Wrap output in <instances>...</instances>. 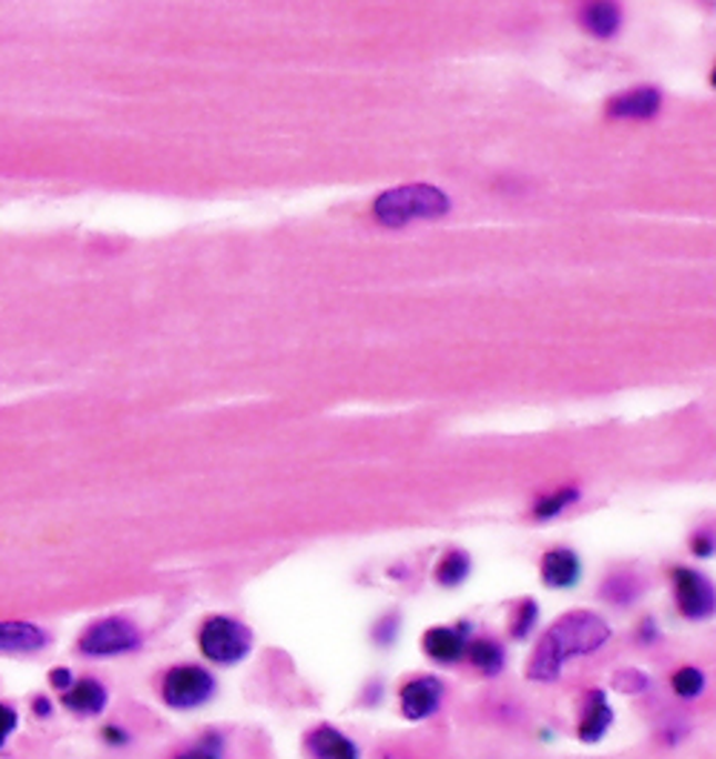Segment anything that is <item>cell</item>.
Instances as JSON below:
<instances>
[{"mask_svg":"<svg viewBox=\"0 0 716 759\" xmlns=\"http://www.w3.org/2000/svg\"><path fill=\"white\" fill-rule=\"evenodd\" d=\"M605 622L600 616L587 614V611H576V614H567L553 625L548 634L542 636V643L536 645V654H533L531 665H528V677L531 679H556L562 665L571 659V656L593 654L607 643Z\"/></svg>","mask_w":716,"mask_h":759,"instance_id":"obj_1","label":"cell"},{"mask_svg":"<svg viewBox=\"0 0 716 759\" xmlns=\"http://www.w3.org/2000/svg\"><path fill=\"white\" fill-rule=\"evenodd\" d=\"M450 213V198L430 184H407L387 189L372 204L376 222L385 227H405L410 222H428Z\"/></svg>","mask_w":716,"mask_h":759,"instance_id":"obj_2","label":"cell"},{"mask_svg":"<svg viewBox=\"0 0 716 759\" xmlns=\"http://www.w3.org/2000/svg\"><path fill=\"white\" fill-rule=\"evenodd\" d=\"M253 636L244 628L242 622L227 619V616H213V619L201 628V650L207 659L218 665L242 663L249 654Z\"/></svg>","mask_w":716,"mask_h":759,"instance_id":"obj_3","label":"cell"},{"mask_svg":"<svg viewBox=\"0 0 716 759\" xmlns=\"http://www.w3.org/2000/svg\"><path fill=\"white\" fill-rule=\"evenodd\" d=\"M215 679L198 665H181L173 668L161 683V697L170 708H198L213 697Z\"/></svg>","mask_w":716,"mask_h":759,"instance_id":"obj_4","label":"cell"},{"mask_svg":"<svg viewBox=\"0 0 716 759\" xmlns=\"http://www.w3.org/2000/svg\"><path fill=\"white\" fill-rule=\"evenodd\" d=\"M141 645V634L135 630V625L121 616H112V619L95 622L92 628H86V634L81 636V654L90 656H115V654H130Z\"/></svg>","mask_w":716,"mask_h":759,"instance_id":"obj_5","label":"cell"},{"mask_svg":"<svg viewBox=\"0 0 716 759\" xmlns=\"http://www.w3.org/2000/svg\"><path fill=\"white\" fill-rule=\"evenodd\" d=\"M674 587L682 616H688V619H703V616H708L710 611H714V591H710L708 582H705L696 571H691V567H676Z\"/></svg>","mask_w":716,"mask_h":759,"instance_id":"obj_6","label":"cell"},{"mask_svg":"<svg viewBox=\"0 0 716 759\" xmlns=\"http://www.w3.org/2000/svg\"><path fill=\"white\" fill-rule=\"evenodd\" d=\"M47 643V630L32 622H0V654H35Z\"/></svg>","mask_w":716,"mask_h":759,"instance_id":"obj_7","label":"cell"},{"mask_svg":"<svg viewBox=\"0 0 716 759\" xmlns=\"http://www.w3.org/2000/svg\"><path fill=\"white\" fill-rule=\"evenodd\" d=\"M441 683L439 679H416L401 690V711L407 719H425L439 708L441 702Z\"/></svg>","mask_w":716,"mask_h":759,"instance_id":"obj_8","label":"cell"},{"mask_svg":"<svg viewBox=\"0 0 716 759\" xmlns=\"http://www.w3.org/2000/svg\"><path fill=\"white\" fill-rule=\"evenodd\" d=\"M662 106V95L654 86H642V90H631L625 95L613 98L607 112L613 117H654Z\"/></svg>","mask_w":716,"mask_h":759,"instance_id":"obj_9","label":"cell"},{"mask_svg":"<svg viewBox=\"0 0 716 759\" xmlns=\"http://www.w3.org/2000/svg\"><path fill=\"white\" fill-rule=\"evenodd\" d=\"M579 21L593 38H613L620 32L622 12L613 0H587Z\"/></svg>","mask_w":716,"mask_h":759,"instance_id":"obj_10","label":"cell"},{"mask_svg":"<svg viewBox=\"0 0 716 759\" xmlns=\"http://www.w3.org/2000/svg\"><path fill=\"white\" fill-rule=\"evenodd\" d=\"M579 573H582L579 556L567 547H556L542 562V579L551 587H573L579 582Z\"/></svg>","mask_w":716,"mask_h":759,"instance_id":"obj_11","label":"cell"},{"mask_svg":"<svg viewBox=\"0 0 716 759\" xmlns=\"http://www.w3.org/2000/svg\"><path fill=\"white\" fill-rule=\"evenodd\" d=\"M63 705L75 714H101L106 705L104 685L95 683V679H81L75 685L70 683L63 688Z\"/></svg>","mask_w":716,"mask_h":759,"instance_id":"obj_12","label":"cell"},{"mask_svg":"<svg viewBox=\"0 0 716 759\" xmlns=\"http://www.w3.org/2000/svg\"><path fill=\"white\" fill-rule=\"evenodd\" d=\"M425 654L436 663H456L462 659L468 645H464V630H453V628H433L425 634Z\"/></svg>","mask_w":716,"mask_h":759,"instance_id":"obj_13","label":"cell"},{"mask_svg":"<svg viewBox=\"0 0 716 759\" xmlns=\"http://www.w3.org/2000/svg\"><path fill=\"white\" fill-rule=\"evenodd\" d=\"M307 746H310V751L318 753V757H333V759H356L358 757L356 746H352L345 734H338L336 728H318L316 734H310Z\"/></svg>","mask_w":716,"mask_h":759,"instance_id":"obj_14","label":"cell"},{"mask_svg":"<svg viewBox=\"0 0 716 759\" xmlns=\"http://www.w3.org/2000/svg\"><path fill=\"white\" fill-rule=\"evenodd\" d=\"M611 719L613 711L607 708L605 694L596 690V694H591V708H587L585 719L579 722V739H582V742H596V739H602V734L607 731Z\"/></svg>","mask_w":716,"mask_h":759,"instance_id":"obj_15","label":"cell"},{"mask_svg":"<svg viewBox=\"0 0 716 759\" xmlns=\"http://www.w3.org/2000/svg\"><path fill=\"white\" fill-rule=\"evenodd\" d=\"M470 659H473L475 668H482L484 674H499L504 665V650L502 645H497L493 639H479V643L470 645Z\"/></svg>","mask_w":716,"mask_h":759,"instance_id":"obj_16","label":"cell"},{"mask_svg":"<svg viewBox=\"0 0 716 759\" xmlns=\"http://www.w3.org/2000/svg\"><path fill=\"white\" fill-rule=\"evenodd\" d=\"M468 573H470L468 553L456 551V553H448V556L441 560V565L436 567V579H439L444 587H453V585H462Z\"/></svg>","mask_w":716,"mask_h":759,"instance_id":"obj_17","label":"cell"},{"mask_svg":"<svg viewBox=\"0 0 716 759\" xmlns=\"http://www.w3.org/2000/svg\"><path fill=\"white\" fill-rule=\"evenodd\" d=\"M703 688H705V677L696 668H682L674 674V690L679 694V697L694 699L703 694Z\"/></svg>","mask_w":716,"mask_h":759,"instance_id":"obj_18","label":"cell"},{"mask_svg":"<svg viewBox=\"0 0 716 759\" xmlns=\"http://www.w3.org/2000/svg\"><path fill=\"white\" fill-rule=\"evenodd\" d=\"M576 496H579V493L573 491V488H565V491L553 493V496H544L542 502L536 504V519H553V516H559V513L565 511L567 504L576 502Z\"/></svg>","mask_w":716,"mask_h":759,"instance_id":"obj_19","label":"cell"},{"mask_svg":"<svg viewBox=\"0 0 716 759\" xmlns=\"http://www.w3.org/2000/svg\"><path fill=\"white\" fill-rule=\"evenodd\" d=\"M536 614H539V611H536V605H533L531 599L522 602L516 619H513V636H516V639H522V636L531 634L533 622H536Z\"/></svg>","mask_w":716,"mask_h":759,"instance_id":"obj_20","label":"cell"},{"mask_svg":"<svg viewBox=\"0 0 716 759\" xmlns=\"http://www.w3.org/2000/svg\"><path fill=\"white\" fill-rule=\"evenodd\" d=\"M14 728H18V714L9 705H0V746L7 742Z\"/></svg>","mask_w":716,"mask_h":759,"instance_id":"obj_21","label":"cell"},{"mask_svg":"<svg viewBox=\"0 0 716 759\" xmlns=\"http://www.w3.org/2000/svg\"><path fill=\"white\" fill-rule=\"evenodd\" d=\"M70 683H72L70 670H63V668H55V670H52V685H55V688H61V690H63Z\"/></svg>","mask_w":716,"mask_h":759,"instance_id":"obj_22","label":"cell"},{"mask_svg":"<svg viewBox=\"0 0 716 759\" xmlns=\"http://www.w3.org/2000/svg\"><path fill=\"white\" fill-rule=\"evenodd\" d=\"M694 551L699 553V556H710V551H714V542H710L708 536H699L694 542Z\"/></svg>","mask_w":716,"mask_h":759,"instance_id":"obj_23","label":"cell"},{"mask_svg":"<svg viewBox=\"0 0 716 759\" xmlns=\"http://www.w3.org/2000/svg\"><path fill=\"white\" fill-rule=\"evenodd\" d=\"M104 737L110 739V742H112V739H115V746H124V742H126V734H121V731H117V728H106Z\"/></svg>","mask_w":716,"mask_h":759,"instance_id":"obj_24","label":"cell"}]
</instances>
